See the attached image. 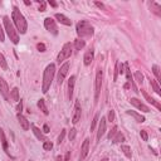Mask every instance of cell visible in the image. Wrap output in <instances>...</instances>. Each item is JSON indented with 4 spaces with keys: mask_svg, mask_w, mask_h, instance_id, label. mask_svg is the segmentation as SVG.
I'll return each mask as SVG.
<instances>
[{
    "mask_svg": "<svg viewBox=\"0 0 161 161\" xmlns=\"http://www.w3.org/2000/svg\"><path fill=\"white\" fill-rule=\"evenodd\" d=\"M18 121H19V125L22 126V129L24 130V131H28L29 130V127H30V125H29V122H28V120L22 115V113H18Z\"/></svg>",
    "mask_w": 161,
    "mask_h": 161,
    "instance_id": "cell-18",
    "label": "cell"
},
{
    "mask_svg": "<svg viewBox=\"0 0 161 161\" xmlns=\"http://www.w3.org/2000/svg\"><path fill=\"white\" fill-rule=\"evenodd\" d=\"M108 121L110 122L115 121V111L113 110H110V112H108Z\"/></svg>",
    "mask_w": 161,
    "mask_h": 161,
    "instance_id": "cell-40",
    "label": "cell"
},
{
    "mask_svg": "<svg viewBox=\"0 0 161 161\" xmlns=\"http://www.w3.org/2000/svg\"><path fill=\"white\" fill-rule=\"evenodd\" d=\"M150 84H151V87H152V89H154V91H155V92H156V93H157L159 96H160V94H161V89H160V86H159V83L156 82L155 79H151Z\"/></svg>",
    "mask_w": 161,
    "mask_h": 161,
    "instance_id": "cell-27",
    "label": "cell"
},
{
    "mask_svg": "<svg viewBox=\"0 0 161 161\" xmlns=\"http://www.w3.org/2000/svg\"><path fill=\"white\" fill-rule=\"evenodd\" d=\"M5 40V37H4V30H3V27L0 24V42H4Z\"/></svg>",
    "mask_w": 161,
    "mask_h": 161,
    "instance_id": "cell-44",
    "label": "cell"
},
{
    "mask_svg": "<svg viewBox=\"0 0 161 161\" xmlns=\"http://www.w3.org/2000/svg\"><path fill=\"white\" fill-rule=\"evenodd\" d=\"M69 157H70V151H68L67 154H65V156H64V161H69Z\"/></svg>",
    "mask_w": 161,
    "mask_h": 161,
    "instance_id": "cell-48",
    "label": "cell"
},
{
    "mask_svg": "<svg viewBox=\"0 0 161 161\" xmlns=\"http://www.w3.org/2000/svg\"><path fill=\"white\" fill-rule=\"evenodd\" d=\"M84 44H86V43H84L83 39H75L74 40V49L75 50H80L84 47Z\"/></svg>",
    "mask_w": 161,
    "mask_h": 161,
    "instance_id": "cell-26",
    "label": "cell"
},
{
    "mask_svg": "<svg viewBox=\"0 0 161 161\" xmlns=\"http://www.w3.org/2000/svg\"><path fill=\"white\" fill-rule=\"evenodd\" d=\"M135 79L139 84H142L144 83V74L137 70V72H135Z\"/></svg>",
    "mask_w": 161,
    "mask_h": 161,
    "instance_id": "cell-30",
    "label": "cell"
},
{
    "mask_svg": "<svg viewBox=\"0 0 161 161\" xmlns=\"http://www.w3.org/2000/svg\"><path fill=\"white\" fill-rule=\"evenodd\" d=\"M101 87H102V70L101 69H97L96 80H94V103L98 102V97H99V92H101Z\"/></svg>",
    "mask_w": 161,
    "mask_h": 161,
    "instance_id": "cell-6",
    "label": "cell"
},
{
    "mask_svg": "<svg viewBox=\"0 0 161 161\" xmlns=\"http://www.w3.org/2000/svg\"><path fill=\"white\" fill-rule=\"evenodd\" d=\"M152 73L155 74V77H156V82H160L161 80V74H160V68H159V65H156V64H154L152 65Z\"/></svg>",
    "mask_w": 161,
    "mask_h": 161,
    "instance_id": "cell-24",
    "label": "cell"
},
{
    "mask_svg": "<svg viewBox=\"0 0 161 161\" xmlns=\"http://www.w3.org/2000/svg\"><path fill=\"white\" fill-rule=\"evenodd\" d=\"M121 151L126 155V157H129V159L132 157V152H131V147H130V146H127V145H122V146H121Z\"/></svg>",
    "mask_w": 161,
    "mask_h": 161,
    "instance_id": "cell-25",
    "label": "cell"
},
{
    "mask_svg": "<svg viewBox=\"0 0 161 161\" xmlns=\"http://www.w3.org/2000/svg\"><path fill=\"white\" fill-rule=\"evenodd\" d=\"M125 70L124 72L126 73V77H127V80H129V83H132V77H131V70H130V65L129 63H125Z\"/></svg>",
    "mask_w": 161,
    "mask_h": 161,
    "instance_id": "cell-28",
    "label": "cell"
},
{
    "mask_svg": "<svg viewBox=\"0 0 161 161\" xmlns=\"http://www.w3.org/2000/svg\"><path fill=\"white\" fill-rule=\"evenodd\" d=\"M65 132H67L65 130H62V131H60V135L58 136V141H57V142H58L59 145L63 142V140H64V136H65Z\"/></svg>",
    "mask_w": 161,
    "mask_h": 161,
    "instance_id": "cell-37",
    "label": "cell"
},
{
    "mask_svg": "<svg viewBox=\"0 0 161 161\" xmlns=\"http://www.w3.org/2000/svg\"><path fill=\"white\" fill-rule=\"evenodd\" d=\"M89 152V139H86L82 144V147H80V155H79V160L82 161L86 159V156Z\"/></svg>",
    "mask_w": 161,
    "mask_h": 161,
    "instance_id": "cell-13",
    "label": "cell"
},
{
    "mask_svg": "<svg viewBox=\"0 0 161 161\" xmlns=\"http://www.w3.org/2000/svg\"><path fill=\"white\" fill-rule=\"evenodd\" d=\"M49 131H50V130H49V126H48V125H47V124H45V125L43 126V132H44V134H48V132H49Z\"/></svg>",
    "mask_w": 161,
    "mask_h": 161,
    "instance_id": "cell-46",
    "label": "cell"
},
{
    "mask_svg": "<svg viewBox=\"0 0 161 161\" xmlns=\"http://www.w3.org/2000/svg\"><path fill=\"white\" fill-rule=\"evenodd\" d=\"M120 65H121L120 62H116V65H115V74H113V82H116L117 78H118V74H120Z\"/></svg>",
    "mask_w": 161,
    "mask_h": 161,
    "instance_id": "cell-32",
    "label": "cell"
},
{
    "mask_svg": "<svg viewBox=\"0 0 161 161\" xmlns=\"http://www.w3.org/2000/svg\"><path fill=\"white\" fill-rule=\"evenodd\" d=\"M94 5H96V6H98L99 9H102V10H106V6L103 5L102 3H99V1H94Z\"/></svg>",
    "mask_w": 161,
    "mask_h": 161,
    "instance_id": "cell-45",
    "label": "cell"
},
{
    "mask_svg": "<svg viewBox=\"0 0 161 161\" xmlns=\"http://www.w3.org/2000/svg\"><path fill=\"white\" fill-rule=\"evenodd\" d=\"M75 135H77V131H75V129H72V130L68 132V139H69V141H74Z\"/></svg>",
    "mask_w": 161,
    "mask_h": 161,
    "instance_id": "cell-35",
    "label": "cell"
},
{
    "mask_svg": "<svg viewBox=\"0 0 161 161\" xmlns=\"http://www.w3.org/2000/svg\"><path fill=\"white\" fill-rule=\"evenodd\" d=\"M75 30H77V34L80 39L83 38H91L94 33V28L91 25V23L87 20H80L77 23V27H75Z\"/></svg>",
    "mask_w": 161,
    "mask_h": 161,
    "instance_id": "cell-3",
    "label": "cell"
},
{
    "mask_svg": "<svg viewBox=\"0 0 161 161\" xmlns=\"http://www.w3.org/2000/svg\"><path fill=\"white\" fill-rule=\"evenodd\" d=\"M106 127H107V124H106V117H101L99 120V124H98V131H97V141H99L103 137L106 132Z\"/></svg>",
    "mask_w": 161,
    "mask_h": 161,
    "instance_id": "cell-10",
    "label": "cell"
},
{
    "mask_svg": "<svg viewBox=\"0 0 161 161\" xmlns=\"http://www.w3.org/2000/svg\"><path fill=\"white\" fill-rule=\"evenodd\" d=\"M102 161H108V160H107V159H103V160H102Z\"/></svg>",
    "mask_w": 161,
    "mask_h": 161,
    "instance_id": "cell-51",
    "label": "cell"
},
{
    "mask_svg": "<svg viewBox=\"0 0 161 161\" xmlns=\"http://www.w3.org/2000/svg\"><path fill=\"white\" fill-rule=\"evenodd\" d=\"M24 4H25V5H30V1H28V0H27V1H24Z\"/></svg>",
    "mask_w": 161,
    "mask_h": 161,
    "instance_id": "cell-50",
    "label": "cell"
},
{
    "mask_svg": "<svg viewBox=\"0 0 161 161\" xmlns=\"http://www.w3.org/2000/svg\"><path fill=\"white\" fill-rule=\"evenodd\" d=\"M48 4H49L50 6H53V8H57V6H58V4H57L55 1H53V0H49V1H48Z\"/></svg>",
    "mask_w": 161,
    "mask_h": 161,
    "instance_id": "cell-47",
    "label": "cell"
},
{
    "mask_svg": "<svg viewBox=\"0 0 161 161\" xmlns=\"http://www.w3.org/2000/svg\"><path fill=\"white\" fill-rule=\"evenodd\" d=\"M44 27H45V29L49 33H52L53 35H58V27H57V23H55L54 19H52L50 17L45 18L44 19Z\"/></svg>",
    "mask_w": 161,
    "mask_h": 161,
    "instance_id": "cell-7",
    "label": "cell"
},
{
    "mask_svg": "<svg viewBox=\"0 0 161 161\" xmlns=\"http://www.w3.org/2000/svg\"><path fill=\"white\" fill-rule=\"evenodd\" d=\"M30 129L33 130V134L35 135V137H37V139L39 140V141H47V140H45L44 134H43V132H42L39 129H38V127H37L35 125H30Z\"/></svg>",
    "mask_w": 161,
    "mask_h": 161,
    "instance_id": "cell-19",
    "label": "cell"
},
{
    "mask_svg": "<svg viewBox=\"0 0 161 161\" xmlns=\"http://www.w3.org/2000/svg\"><path fill=\"white\" fill-rule=\"evenodd\" d=\"M70 55H72V44H70V43H65L63 45L62 50H60L59 53H58V55H57V60L60 63V62H63V60L68 59Z\"/></svg>",
    "mask_w": 161,
    "mask_h": 161,
    "instance_id": "cell-5",
    "label": "cell"
},
{
    "mask_svg": "<svg viewBox=\"0 0 161 161\" xmlns=\"http://www.w3.org/2000/svg\"><path fill=\"white\" fill-rule=\"evenodd\" d=\"M0 67H1L4 70L8 69V63H6V59L1 53H0Z\"/></svg>",
    "mask_w": 161,
    "mask_h": 161,
    "instance_id": "cell-31",
    "label": "cell"
},
{
    "mask_svg": "<svg viewBox=\"0 0 161 161\" xmlns=\"http://www.w3.org/2000/svg\"><path fill=\"white\" fill-rule=\"evenodd\" d=\"M3 23H4V28H5V30L8 33V37L10 38V40L14 44H18L19 43V33L15 30L13 23L10 22V18L5 15L3 18Z\"/></svg>",
    "mask_w": 161,
    "mask_h": 161,
    "instance_id": "cell-4",
    "label": "cell"
},
{
    "mask_svg": "<svg viewBox=\"0 0 161 161\" xmlns=\"http://www.w3.org/2000/svg\"><path fill=\"white\" fill-rule=\"evenodd\" d=\"M12 97L14 98V101H20V99H19V89L15 87V88H13V91H12Z\"/></svg>",
    "mask_w": 161,
    "mask_h": 161,
    "instance_id": "cell-33",
    "label": "cell"
},
{
    "mask_svg": "<svg viewBox=\"0 0 161 161\" xmlns=\"http://www.w3.org/2000/svg\"><path fill=\"white\" fill-rule=\"evenodd\" d=\"M55 161H64V160H63L62 156H59V155H58V156H57V159H55Z\"/></svg>",
    "mask_w": 161,
    "mask_h": 161,
    "instance_id": "cell-49",
    "label": "cell"
},
{
    "mask_svg": "<svg viewBox=\"0 0 161 161\" xmlns=\"http://www.w3.org/2000/svg\"><path fill=\"white\" fill-rule=\"evenodd\" d=\"M141 92H142V94H144V97H145L146 101H147L149 103H151V105H152V106H155V107L157 108L159 111H161V105H160V103H159L157 101H156V99H154V98L151 97L147 92H146V91H141Z\"/></svg>",
    "mask_w": 161,
    "mask_h": 161,
    "instance_id": "cell-16",
    "label": "cell"
},
{
    "mask_svg": "<svg viewBox=\"0 0 161 161\" xmlns=\"http://www.w3.org/2000/svg\"><path fill=\"white\" fill-rule=\"evenodd\" d=\"M125 141V136L121 134L120 131H117V134L113 136V139H112V142L113 144H120V142H124Z\"/></svg>",
    "mask_w": 161,
    "mask_h": 161,
    "instance_id": "cell-22",
    "label": "cell"
},
{
    "mask_svg": "<svg viewBox=\"0 0 161 161\" xmlns=\"http://www.w3.org/2000/svg\"><path fill=\"white\" fill-rule=\"evenodd\" d=\"M80 113H82L80 103H79V101H75V103H74V112H73V117H72V122L74 125L78 124V121L80 120Z\"/></svg>",
    "mask_w": 161,
    "mask_h": 161,
    "instance_id": "cell-11",
    "label": "cell"
},
{
    "mask_svg": "<svg viewBox=\"0 0 161 161\" xmlns=\"http://www.w3.org/2000/svg\"><path fill=\"white\" fill-rule=\"evenodd\" d=\"M37 49L39 52H45V45L43 43H38L37 44Z\"/></svg>",
    "mask_w": 161,
    "mask_h": 161,
    "instance_id": "cell-42",
    "label": "cell"
},
{
    "mask_svg": "<svg viewBox=\"0 0 161 161\" xmlns=\"http://www.w3.org/2000/svg\"><path fill=\"white\" fill-rule=\"evenodd\" d=\"M22 110H23V101L20 99L19 103H18V106H17V112L18 113H22Z\"/></svg>",
    "mask_w": 161,
    "mask_h": 161,
    "instance_id": "cell-43",
    "label": "cell"
},
{
    "mask_svg": "<svg viewBox=\"0 0 161 161\" xmlns=\"http://www.w3.org/2000/svg\"><path fill=\"white\" fill-rule=\"evenodd\" d=\"M43 149H44L45 151H49V150L53 149V144H52L50 141H44V144H43Z\"/></svg>",
    "mask_w": 161,
    "mask_h": 161,
    "instance_id": "cell-36",
    "label": "cell"
},
{
    "mask_svg": "<svg viewBox=\"0 0 161 161\" xmlns=\"http://www.w3.org/2000/svg\"><path fill=\"white\" fill-rule=\"evenodd\" d=\"M126 113H127V115H130V116H132V117H134V118H135V120H136L137 122H141V124H142V122H145V121H146L144 116H141L140 113H137V112H135V111H131V110H130V111H127Z\"/></svg>",
    "mask_w": 161,
    "mask_h": 161,
    "instance_id": "cell-20",
    "label": "cell"
},
{
    "mask_svg": "<svg viewBox=\"0 0 161 161\" xmlns=\"http://www.w3.org/2000/svg\"><path fill=\"white\" fill-rule=\"evenodd\" d=\"M37 1L40 4V5H39V12H45V1H43V0H37Z\"/></svg>",
    "mask_w": 161,
    "mask_h": 161,
    "instance_id": "cell-39",
    "label": "cell"
},
{
    "mask_svg": "<svg viewBox=\"0 0 161 161\" xmlns=\"http://www.w3.org/2000/svg\"><path fill=\"white\" fill-rule=\"evenodd\" d=\"M151 10H152L155 14H157V15H161V6L159 5V4L157 3H151Z\"/></svg>",
    "mask_w": 161,
    "mask_h": 161,
    "instance_id": "cell-29",
    "label": "cell"
},
{
    "mask_svg": "<svg viewBox=\"0 0 161 161\" xmlns=\"http://www.w3.org/2000/svg\"><path fill=\"white\" fill-rule=\"evenodd\" d=\"M30 161H32V160H30Z\"/></svg>",
    "mask_w": 161,
    "mask_h": 161,
    "instance_id": "cell-52",
    "label": "cell"
},
{
    "mask_svg": "<svg viewBox=\"0 0 161 161\" xmlns=\"http://www.w3.org/2000/svg\"><path fill=\"white\" fill-rule=\"evenodd\" d=\"M0 141H1V145H3V149L5 150V152L9 155V151H8V141H6V137H5V134L4 131L0 129Z\"/></svg>",
    "mask_w": 161,
    "mask_h": 161,
    "instance_id": "cell-21",
    "label": "cell"
},
{
    "mask_svg": "<svg viewBox=\"0 0 161 161\" xmlns=\"http://www.w3.org/2000/svg\"><path fill=\"white\" fill-rule=\"evenodd\" d=\"M54 74H55V65L54 63H50L47 65V68L44 69V73H43V86H42V92L43 93H47L48 89L50 88Z\"/></svg>",
    "mask_w": 161,
    "mask_h": 161,
    "instance_id": "cell-2",
    "label": "cell"
},
{
    "mask_svg": "<svg viewBox=\"0 0 161 161\" xmlns=\"http://www.w3.org/2000/svg\"><path fill=\"white\" fill-rule=\"evenodd\" d=\"M74 84H75V75H70V78L68 79V98H69V101L73 98Z\"/></svg>",
    "mask_w": 161,
    "mask_h": 161,
    "instance_id": "cell-15",
    "label": "cell"
},
{
    "mask_svg": "<svg viewBox=\"0 0 161 161\" xmlns=\"http://www.w3.org/2000/svg\"><path fill=\"white\" fill-rule=\"evenodd\" d=\"M0 93H1V96L9 101L10 99V91H9V86L8 83L4 80V78L0 75Z\"/></svg>",
    "mask_w": 161,
    "mask_h": 161,
    "instance_id": "cell-8",
    "label": "cell"
},
{
    "mask_svg": "<svg viewBox=\"0 0 161 161\" xmlns=\"http://www.w3.org/2000/svg\"><path fill=\"white\" fill-rule=\"evenodd\" d=\"M116 134H117V126H113V129L110 131V134H108V140H112Z\"/></svg>",
    "mask_w": 161,
    "mask_h": 161,
    "instance_id": "cell-38",
    "label": "cell"
},
{
    "mask_svg": "<svg viewBox=\"0 0 161 161\" xmlns=\"http://www.w3.org/2000/svg\"><path fill=\"white\" fill-rule=\"evenodd\" d=\"M130 103L131 105H134L136 108H139L140 111H142V112H145V113H147V112H150V108L145 105V103H142L140 101V99H137V98H131L130 99Z\"/></svg>",
    "mask_w": 161,
    "mask_h": 161,
    "instance_id": "cell-12",
    "label": "cell"
},
{
    "mask_svg": "<svg viewBox=\"0 0 161 161\" xmlns=\"http://www.w3.org/2000/svg\"><path fill=\"white\" fill-rule=\"evenodd\" d=\"M93 59H94V52H93V49L87 50L86 54H84V57H83V63H84V65H89V64L93 62Z\"/></svg>",
    "mask_w": 161,
    "mask_h": 161,
    "instance_id": "cell-17",
    "label": "cell"
},
{
    "mask_svg": "<svg viewBox=\"0 0 161 161\" xmlns=\"http://www.w3.org/2000/svg\"><path fill=\"white\" fill-rule=\"evenodd\" d=\"M68 70H69V62H65L58 70V83L59 84L63 83V80L65 79V77H67V74H68Z\"/></svg>",
    "mask_w": 161,
    "mask_h": 161,
    "instance_id": "cell-9",
    "label": "cell"
},
{
    "mask_svg": "<svg viewBox=\"0 0 161 161\" xmlns=\"http://www.w3.org/2000/svg\"><path fill=\"white\" fill-rule=\"evenodd\" d=\"M54 18L60 23V24H63V25H67V27L72 25V20H70L69 18H67L65 15H63V14H59L58 13V14H55V15H54Z\"/></svg>",
    "mask_w": 161,
    "mask_h": 161,
    "instance_id": "cell-14",
    "label": "cell"
},
{
    "mask_svg": "<svg viewBox=\"0 0 161 161\" xmlns=\"http://www.w3.org/2000/svg\"><path fill=\"white\" fill-rule=\"evenodd\" d=\"M140 135H141V137H142L144 141H147V140H149V135H147V132H146V131L142 130V131L140 132Z\"/></svg>",
    "mask_w": 161,
    "mask_h": 161,
    "instance_id": "cell-41",
    "label": "cell"
},
{
    "mask_svg": "<svg viewBox=\"0 0 161 161\" xmlns=\"http://www.w3.org/2000/svg\"><path fill=\"white\" fill-rule=\"evenodd\" d=\"M98 121H99V113H96V116H94L93 121H92V125H91V131H93L94 129H96V125H97Z\"/></svg>",
    "mask_w": 161,
    "mask_h": 161,
    "instance_id": "cell-34",
    "label": "cell"
},
{
    "mask_svg": "<svg viewBox=\"0 0 161 161\" xmlns=\"http://www.w3.org/2000/svg\"><path fill=\"white\" fill-rule=\"evenodd\" d=\"M38 107L40 108V111L44 113V115H49V111H48V108H47V105H45V102H44V99H39L38 101Z\"/></svg>",
    "mask_w": 161,
    "mask_h": 161,
    "instance_id": "cell-23",
    "label": "cell"
},
{
    "mask_svg": "<svg viewBox=\"0 0 161 161\" xmlns=\"http://www.w3.org/2000/svg\"><path fill=\"white\" fill-rule=\"evenodd\" d=\"M12 19H13L14 25L17 27L18 32L20 33V34H25L27 30H28V23L25 20L24 15H23V14L20 13V10H19V8H17V6L13 8Z\"/></svg>",
    "mask_w": 161,
    "mask_h": 161,
    "instance_id": "cell-1",
    "label": "cell"
}]
</instances>
